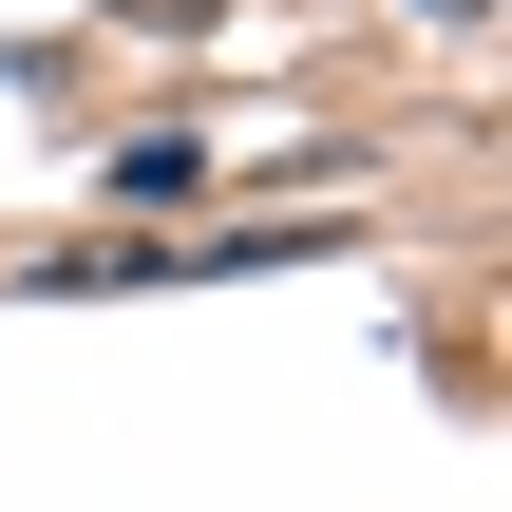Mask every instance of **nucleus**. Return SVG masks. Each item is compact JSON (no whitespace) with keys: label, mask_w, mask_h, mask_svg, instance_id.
<instances>
[{"label":"nucleus","mask_w":512,"mask_h":512,"mask_svg":"<svg viewBox=\"0 0 512 512\" xmlns=\"http://www.w3.org/2000/svg\"><path fill=\"white\" fill-rule=\"evenodd\" d=\"M114 19H228V0H114Z\"/></svg>","instance_id":"nucleus-1"}]
</instances>
